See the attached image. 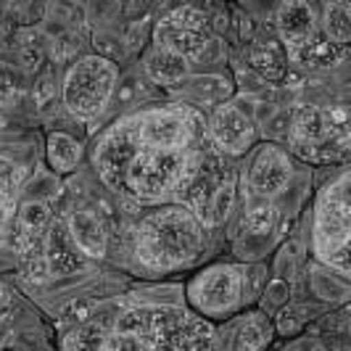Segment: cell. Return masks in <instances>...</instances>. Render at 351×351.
Returning <instances> with one entry per match:
<instances>
[{
  "label": "cell",
  "mask_w": 351,
  "mask_h": 351,
  "mask_svg": "<svg viewBox=\"0 0 351 351\" xmlns=\"http://www.w3.org/2000/svg\"><path fill=\"white\" fill-rule=\"evenodd\" d=\"M45 154H48V164L53 167V172L69 175V172L77 169V164L82 158V145L66 132H51Z\"/></svg>",
  "instance_id": "cell-21"
},
{
  "label": "cell",
  "mask_w": 351,
  "mask_h": 351,
  "mask_svg": "<svg viewBox=\"0 0 351 351\" xmlns=\"http://www.w3.org/2000/svg\"><path fill=\"white\" fill-rule=\"evenodd\" d=\"M43 256L48 262V269L56 278H69L85 267V256L71 243L66 222H51L43 243Z\"/></svg>",
  "instance_id": "cell-15"
},
{
  "label": "cell",
  "mask_w": 351,
  "mask_h": 351,
  "mask_svg": "<svg viewBox=\"0 0 351 351\" xmlns=\"http://www.w3.org/2000/svg\"><path fill=\"white\" fill-rule=\"evenodd\" d=\"M51 206L45 201H27L19 206L16 222H14V248L21 262L43 254L45 232L51 228Z\"/></svg>",
  "instance_id": "cell-12"
},
{
  "label": "cell",
  "mask_w": 351,
  "mask_h": 351,
  "mask_svg": "<svg viewBox=\"0 0 351 351\" xmlns=\"http://www.w3.org/2000/svg\"><path fill=\"white\" fill-rule=\"evenodd\" d=\"M288 154L309 164H341L349 156V114L343 106L301 104L288 114Z\"/></svg>",
  "instance_id": "cell-5"
},
{
  "label": "cell",
  "mask_w": 351,
  "mask_h": 351,
  "mask_svg": "<svg viewBox=\"0 0 351 351\" xmlns=\"http://www.w3.org/2000/svg\"><path fill=\"white\" fill-rule=\"evenodd\" d=\"M349 169L341 167L322 182L312 206V256L322 267L333 269L341 280H349Z\"/></svg>",
  "instance_id": "cell-4"
},
{
  "label": "cell",
  "mask_w": 351,
  "mask_h": 351,
  "mask_svg": "<svg viewBox=\"0 0 351 351\" xmlns=\"http://www.w3.org/2000/svg\"><path fill=\"white\" fill-rule=\"evenodd\" d=\"M346 51L330 45L322 35L312 37L306 45H301L299 51L288 53V64H296V66H309V69H322V66H333L343 61Z\"/></svg>",
  "instance_id": "cell-19"
},
{
  "label": "cell",
  "mask_w": 351,
  "mask_h": 351,
  "mask_svg": "<svg viewBox=\"0 0 351 351\" xmlns=\"http://www.w3.org/2000/svg\"><path fill=\"white\" fill-rule=\"evenodd\" d=\"M267 351H278V349H267Z\"/></svg>",
  "instance_id": "cell-32"
},
{
  "label": "cell",
  "mask_w": 351,
  "mask_h": 351,
  "mask_svg": "<svg viewBox=\"0 0 351 351\" xmlns=\"http://www.w3.org/2000/svg\"><path fill=\"white\" fill-rule=\"evenodd\" d=\"M267 285L264 264L214 262L198 269L185 285V299L206 322H225L262 296Z\"/></svg>",
  "instance_id": "cell-3"
},
{
  "label": "cell",
  "mask_w": 351,
  "mask_h": 351,
  "mask_svg": "<svg viewBox=\"0 0 351 351\" xmlns=\"http://www.w3.org/2000/svg\"><path fill=\"white\" fill-rule=\"evenodd\" d=\"M278 35L282 40L285 56L299 51L312 37L319 35V21H317V8L309 3H282L275 14Z\"/></svg>",
  "instance_id": "cell-13"
},
{
  "label": "cell",
  "mask_w": 351,
  "mask_h": 351,
  "mask_svg": "<svg viewBox=\"0 0 351 351\" xmlns=\"http://www.w3.org/2000/svg\"><path fill=\"white\" fill-rule=\"evenodd\" d=\"M106 341V330L101 325H93V322H85V325H77L69 333V338L64 341V351H101Z\"/></svg>",
  "instance_id": "cell-24"
},
{
  "label": "cell",
  "mask_w": 351,
  "mask_h": 351,
  "mask_svg": "<svg viewBox=\"0 0 351 351\" xmlns=\"http://www.w3.org/2000/svg\"><path fill=\"white\" fill-rule=\"evenodd\" d=\"M69 317L77 322V325H85L90 317H93V304H88V301H80V304H74L69 309Z\"/></svg>",
  "instance_id": "cell-30"
},
{
  "label": "cell",
  "mask_w": 351,
  "mask_h": 351,
  "mask_svg": "<svg viewBox=\"0 0 351 351\" xmlns=\"http://www.w3.org/2000/svg\"><path fill=\"white\" fill-rule=\"evenodd\" d=\"M211 43L209 19L193 5H182L161 16L154 27V45L172 51L188 61H201Z\"/></svg>",
  "instance_id": "cell-8"
},
{
  "label": "cell",
  "mask_w": 351,
  "mask_h": 351,
  "mask_svg": "<svg viewBox=\"0 0 351 351\" xmlns=\"http://www.w3.org/2000/svg\"><path fill=\"white\" fill-rule=\"evenodd\" d=\"M235 191H238V175L230 167L225 156H219L214 148L204 158L201 169L195 172L191 188L182 195V206L193 211L204 222V228H217L228 219V214L235 206Z\"/></svg>",
  "instance_id": "cell-7"
},
{
  "label": "cell",
  "mask_w": 351,
  "mask_h": 351,
  "mask_svg": "<svg viewBox=\"0 0 351 351\" xmlns=\"http://www.w3.org/2000/svg\"><path fill=\"white\" fill-rule=\"evenodd\" d=\"M32 95H35V104L43 108V106H48L53 95H56V88H53V80L48 74H43L40 80L35 82V90H32Z\"/></svg>",
  "instance_id": "cell-29"
},
{
  "label": "cell",
  "mask_w": 351,
  "mask_h": 351,
  "mask_svg": "<svg viewBox=\"0 0 351 351\" xmlns=\"http://www.w3.org/2000/svg\"><path fill=\"white\" fill-rule=\"evenodd\" d=\"M211 148L219 156H246L256 145V122L238 104H219L206 122Z\"/></svg>",
  "instance_id": "cell-10"
},
{
  "label": "cell",
  "mask_w": 351,
  "mask_h": 351,
  "mask_svg": "<svg viewBox=\"0 0 351 351\" xmlns=\"http://www.w3.org/2000/svg\"><path fill=\"white\" fill-rule=\"evenodd\" d=\"M319 35L330 45L346 51L351 43V5L346 0H333L319 8Z\"/></svg>",
  "instance_id": "cell-18"
},
{
  "label": "cell",
  "mask_w": 351,
  "mask_h": 351,
  "mask_svg": "<svg viewBox=\"0 0 351 351\" xmlns=\"http://www.w3.org/2000/svg\"><path fill=\"white\" fill-rule=\"evenodd\" d=\"M71 243L85 259H104L108 251V230H106L104 217L90 206H80L69 214L66 219Z\"/></svg>",
  "instance_id": "cell-14"
},
{
  "label": "cell",
  "mask_w": 351,
  "mask_h": 351,
  "mask_svg": "<svg viewBox=\"0 0 351 351\" xmlns=\"http://www.w3.org/2000/svg\"><path fill=\"white\" fill-rule=\"evenodd\" d=\"M280 211L275 201H262V198H251V204L243 211V232L251 238H262L269 235L272 230L278 228Z\"/></svg>",
  "instance_id": "cell-22"
},
{
  "label": "cell",
  "mask_w": 351,
  "mask_h": 351,
  "mask_svg": "<svg viewBox=\"0 0 351 351\" xmlns=\"http://www.w3.org/2000/svg\"><path fill=\"white\" fill-rule=\"evenodd\" d=\"M204 222L182 204L154 206L132 228V254L145 272L169 275L195 264L206 251Z\"/></svg>",
  "instance_id": "cell-2"
},
{
  "label": "cell",
  "mask_w": 351,
  "mask_h": 351,
  "mask_svg": "<svg viewBox=\"0 0 351 351\" xmlns=\"http://www.w3.org/2000/svg\"><path fill=\"white\" fill-rule=\"evenodd\" d=\"M143 69L148 74V80L158 88H177L180 82H185L191 77V61L172 51H164V48L154 45L151 51L145 53Z\"/></svg>",
  "instance_id": "cell-16"
},
{
  "label": "cell",
  "mask_w": 351,
  "mask_h": 351,
  "mask_svg": "<svg viewBox=\"0 0 351 351\" xmlns=\"http://www.w3.org/2000/svg\"><path fill=\"white\" fill-rule=\"evenodd\" d=\"M21 269H24V275H27V280L40 285V282H45L51 278V269H48V262H45V256L40 254L35 259H27V262H21Z\"/></svg>",
  "instance_id": "cell-27"
},
{
  "label": "cell",
  "mask_w": 351,
  "mask_h": 351,
  "mask_svg": "<svg viewBox=\"0 0 351 351\" xmlns=\"http://www.w3.org/2000/svg\"><path fill=\"white\" fill-rule=\"evenodd\" d=\"M117 88H119V66L114 64V58L88 53L71 61L61 82V98L71 117L93 119L104 114Z\"/></svg>",
  "instance_id": "cell-6"
},
{
  "label": "cell",
  "mask_w": 351,
  "mask_h": 351,
  "mask_svg": "<svg viewBox=\"0 0 351 351\" xmlns=\"http://www.w3.org/2000/svg\"><path fill=\"white\" fill-rule=\"evenodd\" d=\"M246 58L248 66L256 71L259 77L269 80V82H280L288 74V58H285L282 48L272 45V43L269 45H254Z\"/></svg>",
  "instance_id": "cell-20"
},
{
  "label": "cell",
  "mask_w": 351,
  "mask_h": 351,
  "mask_svg": "<svg viewBox=\"0 0 351 351\" xmlns=\"http://www.w3.org/2000/svg\"><path fill=\"white\" fill-rule=\"evenodd\" d=\"M24 93V77L8 61H0V108L16 106Z\"/></svg>",
  "instance_id": "cell-25"
},
{
  "label": "cell",
  "mask_w": 351,
  "mask_h": 351,
  "mask_svg": "<svg viewBox=\"0 0 351 351\" xmlns=\"http://www.w3.org/2000/svg\"><path fill=\"white\" fill-rule=\"evenodd\" d=\"M11 301H14V291H11V285L5 280H0V312H5L8 306H11Z\"/></svg>",
  "instance_id": "cell-31"
},
{
  "label": "cell",
  "mask_w": 351,
  "mask_h": 351,
  "mask_svg": "<svg viewBox=\"0 0 351 351\" xmlns=\"http://www.w3.org/2000/svg\"><path fill=\"white\" fill-rule=\"evenodd\" d=\"M16 51L19 61L24 71H37L43 58H45V45H43V37L37 35L35 29H19L16 35Z\"/></svg>",
  "instance_id": "cell-23"
},
{
  "label": "cell",
  "mask_w": 351,
  "mask_h": 351,
  "mask_svg": "<svg viewBox=\"0 0 351 351\" xmlns=\"http://www.w3.org/2000/svg\"><path fill=\"white\" fill-rule=\"evenodd\" d=\"M288 293H291V291H288V282L280 280V278H275L272 282L264 285L262 296H259V299H262V306H259V309H262L267 317H275L280 309L288 306Z\"/></svg>",
  "instance_id": "cell-26"
},
{
  "label": "cell",
  "mask_w": 351,
  "mask_h": 351,
  "mask_svg": "<svg viewBox=\"0 0 351 351\" xmlns=\"http://www.w3.org/2000/svg\"><path fill=\"white\" fill-rule=\"evenodd\" d=\"M206 119L195 106L164 104L111 122L90 148L106 188L138 206L180 204L209 156Z\"/></svg>",
  "instance_id": "cell-1"
},
{
  "label": "cell",
  "mask_w": 351,
  "mask_h": 351,
  "mask_svg": "<svg viewBox=\"0 0 351 351\" xmlns=\"http://www.w3.org/2000/svg\"><path fill=\"white\" fill-rule=\"evenodd\" d=\"M280 351H328V349H325V343H322L319 338L299 335V338H293L291 343H285Z\"/></svg>",
  "instance_id": "cell-28"
},
{
  "label": "cell",
  "mask_w": 351,
  "mask_h": 351,
  "mask_svg": "<svg viewBox=\"0 0 351 351\" xmlns=\"http://www.w3.org/2000/svg\"><path fill=\"white\" fill-rule=\"evenodd\" d=\"M272 341L275 322L262 309H243L211 333L214 351H267Z\"/></svg>",
  "instance_id": "cell-11"
},
{
  "label": "cell",
  "mask_w": 351,
  "mask_h": 351,
  "mask_svg": "<svg viewBox=\"0 0 351 351\" xmlns=\"http://www.w3.org/2000/svg\"><path fill=\"white\" fill-rule=\"evenodd\" d=\"M24 167L14 156L0 154V232L14 222V211H16V198L24 185Z\"/></svg>",
  "instance_id": "cell-17"
},
{
  "label": "cell",
  "mask_w": 351,
  "mask_h": 351,
  "mask_svg": "<svg viewBox=\"0 0 351 351\" xmlns=\"http://www.w3.org/2000/svg\"><path fill=\"white\" fill-rule=\"evenodd\" d=\"M293 180V156L278 143H259L251 148L246 167V182L251 198L275 201L288 191Z\"/></svg>",
  "instance_id": "cell-9"
}]
</instances>
